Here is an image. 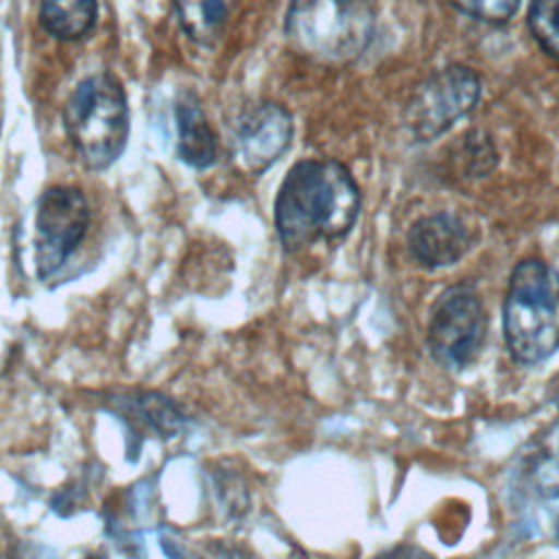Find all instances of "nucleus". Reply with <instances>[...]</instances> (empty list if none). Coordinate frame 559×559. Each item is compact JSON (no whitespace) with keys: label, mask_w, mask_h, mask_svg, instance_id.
I'll use <instances>...</instances> for the list:
<instances>
[{"label":"nucleus","mask_w":559,"mask_h":559,"mask_svg":"<svg viewBox=\"0 0 559 559\" xmlns=\"http://www.w3.org/2000/svg\"><path fill=\"white\" fill-rule=\"evenodd\" d=\"M360 186L352 170L332 157H306L284 175L273 221L282 247L290 253L319 240L345 238L358 221Z\"/></svg>","instance_id":"1"},{"label":"nucleus","mask_w":559,"mask_h":559,"mask_svg":"<svg viewBox=\"0 0 559 559\" xmlns=\"http://www.w3.org/2000/svg\"><path fill=\"white\" fill-rule=\"evenodd\" d=\"M376 0H290L284 15L288 46L321 66H347L369 48Z\"/></svg>","instance_id":"2"},{"label":"nucleus","mask_w":559,"mask_h":559,"mask_svg":"<svg viewBox=\"0 0 559 559\" xmlns=\"http://www.w3.org/2000/svg\"><path fill=\"white\" fill-rule=\"evenodd\" d=\"M66 135L87 170L114 166L127 148L131 111L120 79L107 70L83 76L63 105Z\"/></svg>","instance_id":"3"},{"label":"nucleus","mask_w":559,"mask_h":559,"mask_svg":"<svg viewBox=\"0 0 559 559\" xmlns=\"http://www.w3.org/2000/svg\"><path fill=\"white\" fill-rule=\"evenodd\" d=\"M504 343L520 365H535L559 349V271L539 258L520 260L502 306Z\"/></svg>","instance_id":"4"},{"label":"nucleus","mask_w":559,"mask_h":559,"mask_svg":"<svg viewBox=\"0 0 559 559\" xmlns=\"http://www.w3.org/2000/svg\"><path fill=\"white\" fill-rule=\"evenodd\" d=\"M483 83L476 70L450 63L428 74L404 107V127L415 142H432L469 116L480 100Z\"/></svg>","instance_id":"5"},{"label":"nucleus","mask_w":559,"mask_h":559,"mask_svg":"<svg viewBox=\"0 0 559 559\" xmlns=\"http://www.w3.org/2000/svg\"><path fill=\"white\" fill-rule=\"evenodd\" d=\"M487 338V312L469 284L448 286L435 301L428 321V349L441 367H469Z\"/></svg>","instance_id":"6"},{"label":"nucleus","mask_w":559,"mask_h":559,"mask_svg":"<svg viewBox=\"0 0 559 559\" xmlns=\"http://www.w3.org/2000/svg\"><path fill=\"white\" fill-rule=\"evenodd\" d=\"M90 203L74 186H48L35 205L33 262L39 280L55 275L79 249L90 227Z\"/></svg>","instance_id":"7"},{"label":"nucleus","mask_w":559,"mask_h":559,"mask_svg":"<svg viewBox=\"0 0 559 559\" xmlns=\"http://www.w3.org/2000/svg\"><path fill=\"white\" fill-rule=\"evenodd\" d=\"M293 116L277 100H258L236 120L231 159L245 175H262L290 146Z\"/></svg>","instance_id":"8"},{"label":"nucleus","mask_w":559,"mask_h":559,"mask_svg":"<svg viewBox=\"0 0 559 559\" xmlns=\"http://www.w3.org/2000/svg\"><path fill=\"white\" fill-rule=\"evenodd\" d=\"M472 229L454 212H435L417 218L406 236L413 260L424 269H443L472 249Z\"/></svg>","instance_id":"9"},{"label":"nucleus","mask_w":559,"mask_h":559,"mask_svg":"<svg viewBox=\"0 0 559 559\" xmlns=\"http://www.w3.org/2000/svg\"><path fill=\"white\" fill-rule=\"evenodd\" d=\"M175 151L177 157L194 170L214 166L218 157L216 133L201 98L192 90H181L175 100Z\"/></svg>","instance_id":"10"},{"label":"nucleus","mask_w":559,"mask_h":559,"mask_svg":"<svg viewBox=\"0 0 559 559\" xmlns=\"http://www.w3.org/2000/svg\"><path fill=\"white\" fill-rule=\"evenodd\" d=\"M236 0H173L183 35L197 46H214L234 11Z\"/></svg>","instance_id":"11"},{"label":"nucleus","mask_w":559,"mask_h":559,"mask_svg":"<svg viewBox=\"0 0 559 559\" xmlns=\"http://www.w3.org/2000/svg\"><path fill=\"white\" fill-rule=\"evenodd\" d=\"M98 0H39V24L59 41H79L96 24Z\"/></svg>","instance_id":"12"},{"label":"nucleus","mask_w":559,"mask_h":559,"mask_svg":"<svg viewBox=\"0 0 559 559\" xmlns=\"http://www.w3.org/2000/svg\"><path fill=\"white\" fill-rule=\"evenodd\" d=\"M120 406L129 408L135 421L144 424L148 430L157 432L162 439H170L179 435L188 424L183 411L170 397L155 391H135L129 397H124Z\"/></svg>","instance_id":"13"},{"label":"nucleus","mask_w":559,"mask_h":559,"mask_svg":"<svg viewBox=\"0 0 559 559\" xmlns=\"http://www.w3.org/2000/svg\"><path fill=\"white\" fill-rule=\"evenodd\" d=\"M526 24L537 46L559 61V0H531Z\"/></svg>","instance_id":"14"},{"label":"nucleus","mask_w":559,"mask_h":559,"mask_svg":"<svg viewBox=\"0 0 559 559\" xmlns=\"http://www.w3.org/2000/svg\"><path fill=\"white\" fill-rule=\"evenodd\" d=\"M463 15L485 24H507L520 11L522 0H450Z\"/></svg>","instance_id":"15"},{"label":"nucleus","mask_w":559,"mask_h":559,"mask_svg":"<svg viewBox=\"0 0 559 559\" xmlns=\"http://www.w3.org/2000/svg\"><path fill=\"white\" fill-rule=\"evenodd\" d=\"M535 487L544 498H559V456H546L537 463Z\"/></svg>","instance_id":"16"},{"label":"nucleus","mask_w":559,"mask_h":559,"mask_svg":"<svg viewBox=\"0 0 559 559\" xmlns=\"http://www.w3.org/2000/svg\"><path fill=\"white\" fill-rule=\"evenodd\" d=\"M378 559H432V557L417 546H397V548L380 555Z\"/></svg>","instance_id":"17"},{"label":"nucleus","mask_w":559,"mask_h":559,"mask_svg":"<svg viewBox=\"0 0 559 559\" xmlns=\"http://www.w3.org/2000/svg\"><path fill=\"white\" fill-rule=\"evenodd\" d=\"M557 539H559V526H557Z\"/></svg>","instance_id":"18"},{"label":"nucleus","mask_w":559,"mask_h":559,"mask_svg":"<svg viewBox=\"0 0 559 559\" xmlns=\"http://www.w3.org/2000/svg\"><path fill=\"white\" fill-rule=\"evenodd\" d=\"M92 559H103V557H92Z\"/></svg>","instance_id":"19"}]
</instances>
